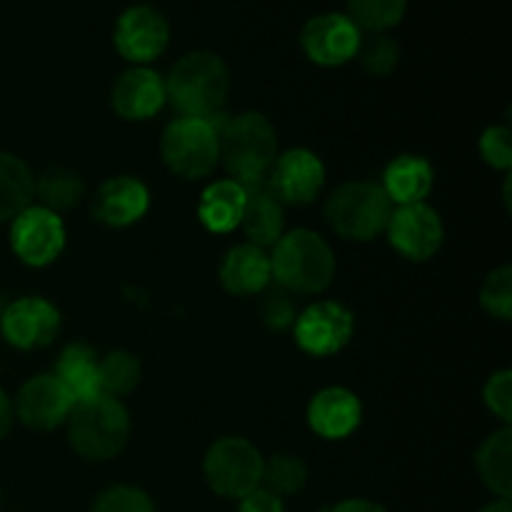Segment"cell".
Returning a JSON list of instances; mask_svg holds the SVG:
<instances>
[{
	"label": "cell",
	"instance_id": "obj_1",
	"mask_svg": "<svg viewBox=\"0 0 512 512\" xmlns=\"http://www.w3.org/2000/svg\"><path fill=\"white\" fill-rule=\"evenodd\" d=\"M210 123L218 130V160H223L228 170L240 185L260 183L268 178L275 158H278V140L270 120L260 113H243L235 118L215 115Z\"/></svg>",
	"mask_w": 512,
	"mask_h": 512
},
{
	"label": "cell",
	"instance_id": "obj_2",
	"mask_svg": "<svg viewBox=\"0 0 512 512\" xmlns=\"http://www.w3.org/2000/svg\"><path fill=\"white\" fill-rule=\"evenodd\" d=\"M228 93V65L208 50L183 55L165 80V100L175 105L180 118L213 120L223 110Z\"/></svg>",
	"mask_w": 512,
	"mask_h": 512
},
{
	"label": "cell",
	"instance_id": "obj_3",
	"mask_svg": "<svg viewBox=\"0 0 512 512\" xmlns=\"http://www.w3.org/2000/svg\"><path fill=\"white\" fill-rule=\"evenodd\" d=\"M130 418L125 405L110 395H93L73 403L68 415V438L75 453L85 460H110L125 448Z\"/></svg>",
	"mask_w": 512,
	"mask_h": 512
},
{
	"label": "cell",
	"instance_id": "obj_4",
	"mask_svg": "<svg viewBox=\"0 0 512 512\" xmlns=\"http://www.w3.org/2000/svg\"><path fill=\"white\" fill-rule=\"evenodd\" d=\"M273 278L293 293H323L335 275V255L313 230H290L280 235L270 258Z\"/></svg>",
	"mask_w": 512,
	"mask_h": 512
},
{
	"label": "cell",
	"instance_id": "obj_5",
	"mask_svg": "<svg viewBox=\"0 0 512 512\" xmlns=\"http://www.w3.org/2000/svg\"><path fill=\"white\" fill-rule=\"evenodd\" d=\"M393 203L383 185L368 180H353L333 190L325 205L330 228L345 240H373L388 228Z\"/></svg>",
	"mask_w": 512,
	"mask_h": 512
},
{
	"label": "cell",
	"instance_id": "obj_6",
	"mask_svg": "<svg viewBox=\"0 0 512 512\" xmlns=\"http://www.w3.org/2000/svg\"><path fill=\"white\" fill-rule=\"evenodd\" d=\"M160 153L175 175L200 180L218 165V130L210 120L178 118L165 128Z\"/></svg>",
	"mask_w": 512,
	"mask_h": 512
},
{
	"label": "cell",
	"instance_id": "obj_7",
	"mask_svg": "<svg viewBox=\"0 0 512 512\" xmlns=\"http://www.w3.org/2000/svg\"><path fill=\"white\" fill-rule=\"evenodd\" d=\"M263 463L258 448L245 438H220L205 455V480L223 498L240 500L260 488Z\"/></svg>",
	"mask_w": 512,
	"mask_h": 512
},
{
	"label": "cell",
	"instance_id": "obj_8",
	"mask_svg": "<svg viewBox=\"0 0 512 512\" xmlns=\"http://www.w3.org/2000/svg\"><path fill=\"white\" fill-rule=\"evenodd\" d=\"M10 245L25 265L43 268V265L53 263L63 250V220L58 218V213L43 208V205H30L13 218Z\"/></svg>",
	"mask_w": 512,
	"mask_h": 512
},
{
	"label": "cell",
	"instance_id": "obj_9",
	"mask_svg": "<svg viewBox=\"0 0 512 512\" xmlns=\"http://www.w3.org/2000/svg\"><path fill=\"white\" fill-rule=\"evenodd\" d=\"M353 338V313L333 300H323L295 318V343L315 358H325Z\"/></svg>",
	"mask_w": 512,
	"mask_h": 512
},
{
	"label": "cell",
	"instance_id": "obj_10",
	"mask_svg": "<svg viewBox=\"0 0 512 512\" xmlns=\"http://www.w3.org/2000/svg\"><path fill=\"white\" fill-rule=\"evenodd\" d=\"M388 238L393 248L408 260H428L443 245V220L430 205H400L388 223Z\"/></svg>",
	"mask_w": 512,
	"mask_h": 512
},
{
	"label": "cell",
	"instance_id": "obj_11",
	"mask_svg": "<svg viewBox=\"0 0 512 512\" xmlns=\"http://www.w3.org/2000/svg\"><path fill=\"white\" fill-rule=\"evenodd\" d=\"M300 43L313 63L333 68V65H343L358 55L363 35L348 15L325 13L315 15L313 20L305 23Z\"/></svg>",
	"mask_w": 512,
	"mask_h": 512
},
{
	"label": "cell",
	"instance_id": "obj_12",
	"mask_svg": "<svg viewBox=\"0 0 512 512\" xmlns=\"http://www.w3.org/2000/svg\"><path fill=\"white\" fill-rule=\"evenodd\" d=\"M168 38V20L150 5H133L115 23V48L130 63L155 60L168 48Z\"/></svg>",
	"mask_w": 512,
	"mask_h": 512
},
{
	"label": "cell",
	"instance_id": "obj_13",
	"mask_svg": "<svg viewBox=\"0 0 512 512\" xmlns=\"http://www.w3.org/2000/svg\"><path fill=\"white\" fill-rule=\"evenodd\" d=\"M5 340L20 350H38L53 343L60 330V313L43 298H20L0 315Z\"/></svg>",
	"mask_w": 512,
	"mask_h": 512
},
{
	"label": "cell",
	"instance_id": "obj_14",
	"mask_svg": "<svg viewBox=\"0 0 512 512\" xmlns=\"http://www.w3.org/2000/svg\"><path fill=\"white\" fill-rule=\"evenodd\" d=\"M265 180L280 203L305 205L318 198L323 190L325 168L318 155L305 148H295L275 158Z\"/></svg>",
	"mask_w": 512,
	"mask_h": 512
},
{
	"label": "cell",
	"instance_id": "obj_15",
	"mask_svg": "<svg viewBox=\"0 0 512 512\" xmlns=\"http://www.w3.org/2000/svg\"><path fill=\"white\" fill-rule=\"evenodd\" d=\"M73 403V395L63 388L55 375H35L20 388L13 413L28 428L50 430L68 420Z\"/></svg>",
	"mask_w": 512,
	"mask_h": 512
},
{
	"label": "cell",
	"instance_id": "obj_16",
	"mask_svg": "<svg viewBox=\"0 0 512 512\" xmlns=\"http://www.w3.org/2000/svg\"><path fill=\"white\" fill-rule=\"evenodd\" d=\"M148 208V188L130 175L105 180L93 200V215L110 228H125V225L138 223L148 213Z\"/></svg>",
	"mask_w": 512,
	"mask_h": 512
},
{
	"label": "cell",
	"instance_id": "obj_17",
	"mask_svg": "<svg viewBox=\"0 0 512 512\" xmlns=\"http://www.w3.org/2000/svg\"><path fill=\"white\" fill-rule=\"evenodd\" d=\"M363 418L358 395L345 388H325L310 400L308 423L320 438L343 440L353 433Z\"/></svg>",
	"mask_w": 512,
	"mask_h": 512
},
{
	"label": "cell",
	"instance_id": "obj_18",
	"mask_svg": "<svg viewBox=\"0 0 512 512\" xmlns=\"http://www.w3.org/2000/svg\"><path fill=\"white\" fill-rule=\"evenodd\" d=\"M165 103V80L150 68H130L115 80L113 108L125 120H145Z\"/></svg>",
	"mask_w": 512,
	"mask_h": 512
},
{
	"label": "cell",
	"instance_id": "obj_19",
	"mask_svg": "<svg viewBox=\"0 0 512 512\" xmlns=\"http://www.w3.org/2000/svg\"><path fill=\"white\" fill-rule=\"evenodd\" d=\"M243 188H245V208H243V218H240V228H243L245 238L250 240V245H258V248L275 245L285 228L283 203L275 198L268 180L243 185Z\"/></svg>",
	"mask_w": 512,
	"mask_h": 512
},
{
	"label": "cell",
	"instance_id": "obj_20",
	"mask_svg": "<svg viewBox=\"0 0 512 512\" xmlns=\"http://www.w3.org/2000/svg\"><path fill=\"white\" fill-rule=\"evenodd\" d=\"M273 280L270 258L258 245H238L230 250L220 265V283L233 295H258Z\"/></svg>",
	"mask_w": 512,
	"mask_h": 512
},
{
	"label": "cell",
	"instance_id": "obj_21",
	"mask_svg": "<svg viewBox=\"0 0 512 512\" xmlns=\"http://www.w3.org/2000/svg\"><path fill=\"white\" fill-rule=\"evenodd\" d=\"M433 165L420 155H400L385 168L383 190L390 203L413 205L423 203L433 190Z\"/></svg>",
	"mask_w": 512,
	"mask_h": 512
},
{
	"label": "cell",
	"instance_id": "obj_22",
	"mask_svg": "<svg viewBox=\"0 0 512 512\" xmlns=\"http://www.w3.org/2000/svg\"><path fill=\"white\" fill-rule=\"evenodd\" d=\"M245 208V188L235 180H218L200 195L198 218L213 233H230L238 228Z\"/></svg>",
	"mask_w": 512,
	"mask_h": 512
},
{
	"label": "cell",
	"instance_id": "obj_23",
	"mask_svg": "<svg viewBox=\"0 0 512 512\" xmlns=\"http://www.w3.org/2000/svg\"><path fill=\"white\" fill-rule=\"evenodd\" d=\"M55 378L63 383V388L73 395V400L93 398L100 393L98 383V355L90 345L73 343L60 353L55 363Z\"/></svg>",
	"mask_w": 512,
	"mask_h": 512
},
{
	"label": "cell",
	"instance_id": "obj_24",
	"mask_svg": "<svg viewBox=\"0 0 512 512\" xmlns=\"http://www.w3.org/2000/svg\"><path fill=\"white\" fill-rule=\"evenodd\" d=\"M478 475L498 498L510 500L512 495V433L510 428L490 435L478 450Z\"/></svg>",
	"mask_w": 512,
	"mask_h": 512
},
{
	"label": "cell",
	"instance_id": "obj_25",
	"mask_svg": "<svg viewBox=\"0 0 512 512\" xmlns=\"http://www.w3.org/2000/svg\"><path fill=\"white\" fill-rule=\"evenodd\" d=\"M35 198V178L18 155L0 153V223L30 208Z\"/></svg>",
	"mask_w": 512,
	"mask_h": 512
},
{
	"label": "cell",
	"instance_id": "obj_26",
	"mask_svg": "<svg viewBox=\"0 0 512 512\" xmlns=\"http://www.w3.org/2000/svg\"><path fill=\"white\" fill-rule=\"evenodd\" d=\"M85 193V185L78 173L68 168H50L35 180V195L40 198V205L53 213L58 210H70L80 203Z\"/></svg>",
	"mask_w": 512,
	"mask_h": 512
},
{
	"label": "cell",
	"instance_id": "obj_27",
	"mask_svg": "<svg viewBox=\"0 0 512 512\" xmlns=\"http://www.w3.org/2000/svg\"><path fill=\"white\" fill-rule=\"evenodd\" d=\"M98 383L100 393L110 395V398L128 395L140 383L138 358L125 350L108 353L103 360H98Z\"/></svg>",
	"mask_w": 512,
	"mask_h": 512
},
{
	"label": "cell",
	"instance_id": "obj_28",
	"mask_svg": "<svg viewBox=\"0 0 512 512\" xmlns=\"http://www.w3.org/2000/svg\"><path fill=\"white\" fill-rule=\"evenodd\" d=\"M348 10L358 30L385 33L403 20L408 0H348Z\"/></svg>",
	"mask_w": 512,
	"mask_h": 512
},
{
	"label": "cell",
	"instance_id": "obj_29",
	"mask_svg": "<svg viewBox=\"0 0 512 512\" xmlns=\"http://www.w3.org/2000/svg\"><path fill=\"white\" fill-rule=\"evenodd\" d=\"M305 480H308V468L300 458L295 455H273L268 463H263V478L260 485L268 493L278 495H295L303 490Z\"/></svg>",
	"mask_w": 512,
	"mask_h": 512
},
{
	"label": "cell",
	"instance_id": "obj_30",
	"mask_svg": "<svg viewBox=\"0 0 512 512\" xmlns=\"http://www.w3.org/2000/svg\"><path fill=\"white\" fill-rule=\"evenodd\" d=\"M480 303L493 318L510 320L512 315V270L510 265L493 270L480 288Z\"/></svg>",
	"mask_w": 512,
	"mask_h": 512
},
{
	"label": "cell",
	"instance_id": "obj_31",
	"mask_svg": "<svg viewBox=\"0 0 512 512\" xmlns=\"http://www.w3.org/2000/svg\"><path fill=\"white\" fill-rule=\"evenodd\" d=\"M93 512H155V508L153 500H150L140 488L113 485V488L103 490V493L98 495Z\"/></svg>",
	"mask_w": 512,
	"mask_h": 512
},
{
	"label": "cell",
	"instance_id": "obj_32",
	"mask_svg": "<svg viewBox=\"0 0 512 512\" xmlns=\"http://www.w3.org/2000/svg\"><path fill=\"white\" fill-rule=\"evenodd\" d=\"M358 53L363 60V68L373 75H388L400 58L398 43L383 33H375L373 38L360 43Z\"/></svg>",
	"mask_w": 512,
	"mask_h": 512
},
{
	"label": "cell",
	"instance_id": "obj_33",
	"mask_svg": "<svg viewBox=\"0 0 512 512\" xmlns=\"http://www.w3.org/2000/svg\"><path fill=\"white\" fill-rule=\"evenodd\" d=\"M480 153L493 168L508 170L512 165V135L505 125H493L480 138Z\"/></svg>",
	"mask_w": 512,
	"mask_h": 512
},
{
	"label": "cell",
	"instance_id": "obj_34",
	"mask_svg": "<svg viewBox=\"0 0 512 512\" xmlns=\"http://www.w3.org/2000/svg\"><path fill=\"white\" fill-rule=\"evenodd\" d=\"M485 403L488 408L498 415L503 423H510L512 418V373L510 370H500V373L490 375L488 385H485Z\"/></svg>",
	"mask_w": 512,
	"mask_h": 512
},
{
	"label": "cell",
	"instance_id": "obj_35",
	"mask_svg": "<svg viewBox=\"0 0 512 512\" xmlns=\"http://www.w3.org/2000/svg\"><path fill=\"white\" fill-rule=\"evenodd\" d=\"M263 323L273 330H285L295 323V308L285 293H268L263 303Z\"/></svg>",
	"mask_w": 512,
	"mask_h": 512
},
{
	"label": "cell",
	"instance_id": "obj_36",
	"mask_svg": "<svg viewBox=\"0 0 512 512\" xmlns=\"http://www.w3.org/2000/svg\"><path fill=\"white\" fill-rule=\"evenodd\" d=\"M238 512H285V505L283 498L258 488L253 490V493L245 495V498H240Z\"/></svg>",
	"mask_w": 512,
	"mask_h": 512
},
{
	"label": "cell",
	"instance_id": "obj_37",
	"mask_svg": "<svg viewBox=\"0 0 512 512\" xmlns=\"http://www.w3.org/2000/svg\"><path fill=\"white\" fill-rule=\"evenodd\" d=\"M330 512H388V510H385L383 505L373 503V500L353 498V500H343V503H338Z\"/></svg>",
	"mask_w": 512,
	"mask_h": 512
},
{
	"label": "cell",
	"instance_id": "obj_38",
	"mask_svg": "<svg viewBox=\"0 0 512 512\" xmlns=\"http://www.w3.org/2000/svg\"><path fill=\"white\" fill-rule=\"evenodd\" d=\"M13 403H10L8 395L0 390V440L5 438V435L10 433V428H13Z\"/></svg>",
	"mask_w": 512,
	"mask_h": 512
},
{
	"label": "cell",
	"instance_id": "obj_39",
	"mask_svg": "<svg viewBox=\"0 0 512 512\" xmlns=\"http://www.w3.org/2000/svg\"><path fill=\"white\" fill-rule=\"evenodd\" d=\"M480 512H512V505H510V500H495V503H490V505H485L483 510Z\"/></svg>",
	"mask_w": 512,
	"mask_h": 512
}]
</instances>
